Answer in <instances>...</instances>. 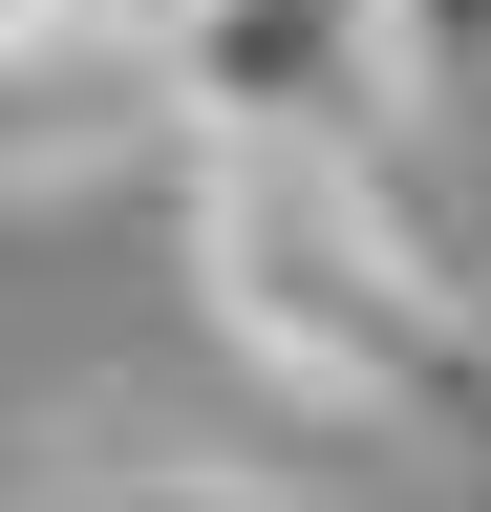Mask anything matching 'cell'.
Listing matches in <instances>:
<instances>
[{"label":"cell","instance_id":"3957f363","mask_svg":"<svg viewBox=\"0 0 491 512\" xmlns=\"http://www.w3.org/2000/svg\"><path fill=\"white\" fill-rule=\"evenodd\" d=\"M385 86H427V107H491V0H385Z\"/></svg>","mask_w":491,"mask_h":512},{"label":"cell","instance_id":"7a4b0ae2","mask_svg":"<svg viewBox=\"0 0 491 512\" xmlns=\"http://www.w3.org/2000/svg\"><path fill=\"white\" fill-rule=\"evenodd\" d=\"M150 107L193 150H363L385 107V0H193L150 43Z\"/></svg>","mask_w":491,"mask_h":512},{"label":"cell","instance_id":"6da1fadb","mask_svg":"<svg viewBox=\"0 0 491 512\" xmlns=\"http://www.w3.org/2000/svg\"><path fill=\"white\" fill-rule=\"evenodd\" d=\"M193 299L278 406L342 427H491V299L363 150H193Z\"/></svg>","mask_w":491,"mask_h":512},{"label":"cell","instance_id":"277c9868","mask_svg":"<svg viewBox=\"0 0 491 512\" xmlns=\"http://www.w3.org/2000/svg\"><path fill=\"white\" fill-rule=\"evenodd\" d=\"M65 64H107L86 0H0V86H65Z\"/></svg>","mask_w":491,"mask_h":512},{"label":"cell","instance_id":"8992f818","mask_svg":"<svg viewBox=\"0 0 491 512\" xmlns=\"http://www.w3.org/2000/svg\"><path fill=\"white\" fill-rule=\"evenodd\" d=\"M86 22H107V64H150L171 22H193V0H86Z\"/></svg>","mask_w":491,"mask_h":512},{"label":"cell","instance_id":"5b68a950","mask_svg":"<svg viewBox=\"0 0 491 512\" xmlns=\"http://www.w3.org/2000/svg\"><path fill=\"white\" fill-rule=\"evenodd\" d=\"M65 512H278V491H214V470H107V491H65Z\"/></svg>","mask_w":491,"mask_h":512}]
</instances>
